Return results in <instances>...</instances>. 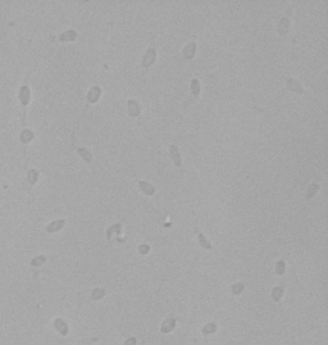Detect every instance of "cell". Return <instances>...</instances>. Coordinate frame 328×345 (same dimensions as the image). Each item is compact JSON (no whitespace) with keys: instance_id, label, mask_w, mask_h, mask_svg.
Segmentation results:
<instances>
[{"instance_id":"9","label":"cell","mask_w":328,"mask_h":345,"mask_svg":"<svg viewBox=\"0 0 328 345\" xmlns=\"http://www.w3.org/2000/svg\"><path fill=\"white\" fill-rule=\"evenodd\" d=\"M33 139H35V132L31 131L30 128H24V130H22L21 134H19V141H21L22 145L30 144Z\"/></svg>"},{"instance_id":"1","label":"cell","mask_w":328,"mask_h":345,"mask_svg":"<svg viewBox=\"0 0 328 345\" xmlns=\"http://www.w3.org/2000/svg\"><path fill=\"white\" fill-rule=\"evenodd\" d=\"M18 100H19V107H21V125L22 130L27 128L26 126V121H27V109L31 103V87H30V73L27 72L24 76L23 83L18 90Z\"/></svg>"},{"instance_id":"3","label":"cell","mask_w":328,"mask_h":345,"mask_svg":"<svg viewBox=\"0 0 328 345\" xmlns=\"http://www.w3.org/2000/svg\"><path fill=\"white\" fill-rule=\"evenodd\" d=\"M155 60H157V49L149 48L142 57L141 66H142V68H150L155 63Z\"/></svg>"},{"instance_id":"17","label":"cell","mask_w":328,"mask_h":345,"mask_svg":"<svg viewBox=\"0 0 328 345\" xmlns=\"http://www.w3.org/2000/svg\"><path fill=\"white\" fill-rule=\"evenodd\" d=\"M74 149L86 163H92V153L87 148H74Z\"/></svg>"},{"instance_id":"27","label":"cell","mask_w":328,"mask_h":345,"mask_svg":"<svg viewBox=\"0 0 328 345\" xmlns=\"http://www.w3.org/2000/svg\"><path fill=\"white\" fill-rule=\"evenodd\" d=\"M149 250H150V246H149L148 244H141V245L139 246V252H140V254H142V255L148 254Z\"/></svg>"},{"instance_id":"24","label":"cell","mask_w":328,"mask_h":345,"mask_svg":"<svg viewBox=\"0 0 328 345\" xmlns=\"http://www.w3.org/2000/svg\"><path fill=\"white\" fill-rule=\"evenodd\" d=\"M244 289H245V285L242 282H236V283H233V285L231 286V292L233 295H240L241 292L244 291Z\"/></svg>"},{"instance_id":"4","label":"cell","mask_w":328,"mask_h":345,"mask_svg":"<svg viewBox=\"0 0 328 345\" xmlns=\"http://www.w3.org/2000/svg\"><path fill=\"white\" fill-rule=\"evenodd\" d=\"M127 108H128V114L133 118H137L141 114V105L135 99H129L127 101Z\"/></svg>"},{"instance_id":"5","label":"cell","mask_w":328,"mask_h":345,"mask_svg":"<svg viewBox=\"0 0 328 345\" xmlns=\"http://www.w3.org/2000/svg\"><path fill=\"white\" fill-rule=\"evenodd\" d=\"M286 83H287V89H288L290 91H292V92L299 94V95H301V94L305 92V90H304V87H303V85H301L297 80L292 79V77H288L287 81H286Z\"/></svg>"},{"instance_id":"2","label":"cell","mask_w":328,"mask_h":345,"mask_svg":"<svg viewBox=\"0 0 328 345\" xmlns=\"http://www.w3.org/2000/svg\"><path fill=\"white\" fill-rule=\"evenodd\" d=\"M101 94H103V90H101L100 86H98V85L92 86V87L89 90V92H87V104H86V107H85V109H83V112H82L81 118L85 116V112L89 109V107H90L91 104H95V103L99 101V99H100V96H101Z\"/></svg>"},{"instance_id":"22","label":"cell","mask_w":328,"mask_h":345,"mask_svg":"<svg viewBox=\"0 0 328 345\" xmlns=\"http://www.w3.org/2000/svg\"><path fill=\"white\" fill-rule=\"evenodd\" d=\"M282 295H283V289L281 286H275V288L272 289V298L275 303H278V301L281 300Z\"/></svg>"},{"instance_id":"26","label":"cell","mask_w":328,"mask_h":345,"mask_svg":"<svg viewBox=\"0 0 328 345\" xmlns=\"http://www.w3.org/2000/svg\"><path fill=\"white\" fill-rule=\"evenodd\" d=\"M284 272H286V263H284V261L281 259L275 264V273L278 276H282V275H284Z\"/></svg>"},{"instance_id":"25","label":"cell","mask_w":328,"mask_h":345,"mask_svg":"<svg viewBox=\"0 0 328 345\" xmlns=\"http://www.w3.org/2000/svg\"><path fill=\"white\" fill-rule=\"evenodd\" d=\"M105 295V290L104 289H101V288H96V289H94L92 290V292H91V298H92V300H100V299H103V296Z\"/></svg>"},{"instance_id":"18","label":"cell","mask_w":328,"mask_h":345,"mask_svg":"<svg viewBox=\"0 0 328 345\" xmlns=\"http://www.w3.org/2000/svg\"><path fill=\"white\" fill-rule=\"evenodd\" d=\"M196 232H197V240H199V243H200L201 248H204V249H206V250H212V249H213V245H212L210 241L206 239V236L203 234V232H200L199 230H196Z\"/></svg>"},{"instance_id":"6","label":"cell","mask_w":328,"mask_h":345,"mask_svg":"<svg viewBox=\"0 0 328 345\" xmlns=\"http://www.w3.org/2000/svg\"><path fill=\"white\" fill-rule=\"evenodd\" d=\"M65 226V219H55L51 221L49 225L46 226V232L48 234H55V232L60 231Z\"/></svg>"},{"instance_id":"13","label":"cell","mask_w":328,"mask_h":345,"mask_svg":"<svg viewBox=\"0 0 328 345\" xmlns=\"http://www.w3.org/2000/svg\"><path fill=\"white\" fill-rule=\"evenodd\" d=\"M139 186H140V189H141V191H142L144 194H146V195L153 196V195L155 194V187H154L150 182H148V181H144V180L139 181Z\"/></svg>"},{"instance_id":"10","label":"cell","mask_w":328,"mask_h":345,"mask_svg":"<svg viewBox=\"0 0 328 345\" xmlns=\"http://www.w3.org/2000/svg\"><path fill=\"white\" fill-rule=\"evenodd\" d=\"M176 323H177V321L175 320V318H167V320H164V322L160 326V332L162 334H169V332H172L175 330Z\"/></svg>"},{"instance_id":"20","label":"cell","mask_w":328,"mask_h":345,"mask_svg":"<svg viewBox=\"0 0 328 345\" xmlns=\"http://www.w3.org/2000/svg\"><path fill=\"white\" fill-rule=\"evenodd\" d=\"M200 91H201V87H200V82L197 79H192L191 80V94L194 98H199L200 95Z\"/></svg>"},{"instance_id":"19","label":"cell","mask_w":328,"mask_h":345,"mask_svg":"<svg viewBox=\"0 0 328 345\" xmlns=\"http://www.w3.org/2000/svg\"><path fill=\"white\" fill-rule=\"evenodd\" d=\"M318 191H319V185H318L317 182L312 184V185H310V186L308 187V191H306V195H305L306 200H312L313 198L318 194Z\"/></svg>"},{"instance_id":"15","label":"cell","mask_w":328,"mask_h":345,"mask_svg":"<svg viewBox=\"0 0 328 345\" xmlns=\"http://www.w3.org/2000/svg\"><path fill=\"white\" fill-rule=\"evenodd\" d=\"M182 54L186 59H192L196 54V44L195 42H190L182 49Z\"/></svg>"},{"instance_id":"14","label":"cell","mask_w":328,"mask_h":345,"mask_svg":"<svg viewBox=\"0 0 328 345\" xmlns=\"http://www.w3.org/2000/svg\"><path fill=\"white\" fill-rule=\"evenodd\" d=\"M120 232H122V225H120V223H114V225H111L107 230V235H105L107 240L110 241L111 239H113V235H119Z\"/></svg>"},{"instance_id":"8","label":"cell","mask_w":328,"mask_h":345,"mask_svg":"<svg viewBox=\"0 0 328 345\" xmlns=\"http://www.w3.org/2000/svg\"><path fill=\"white\" fill-rule=\"evenodd\" d=\"M169 154H170V158H172V160H173L176 167L182 166V158H181V154H179L177 145H175V144L169 145Z\"/></svg>"},{"instance_id":"28","label":"cell","mask_w":328,"mask_h":345,"mask_svg":"<svg viewBox=\"0 0 328 345\" xmlns=\"http://www.w3.org/2000/svg\"><path fill=\"white\" fill-rule=\"evenodd\" d=\"M136 344H137V339L136 338H129V339H127L124 341L123 345H136Z\"/></svg>"},{"instance_id":"29","label":"cell","mask_w":328,"mask_h":345,"mask_svg":"<svg viewBox=\"0 0 328 345\" xmlns=\"http://www.w3.org/2000/svg\"><path fill=\"white\" fill-rule=\"evenodd\" d=\"M0 204H2V200H0Z\"/></svg>"},{"instance_id":"7","label":"cell","mask_w":328,"mask_h":345,"mask_svg":"<svg viewBox=\"0 0 328 345\" xmlns=\"http://www.w3.org/2000/svg\"><path fill=\"white\" fill-rule=\"evenodd\" d=\"M290 28V19L287 17H282L277 23V32L280 36H286Z\"/></svg>"},{"instance_id":"21","label":"cell","mask_w":328,"mask_h":345,"mask_svg":"<svg viewBox=\"0 0 328 345\" xmlns=\"http://www.w3.org/2000/svg\"><path fill=\"white\" fill-rule=\"evenodd\" d=\"M46 259H48V258L45 255H37V257H35V258H32V259H31V266L32 267H41L42 264L46 263Z\"/></svg>"},{"instance_id":"23","label":"cell","mask_w":328,"mask_h":345,"mask_svg":"<svg viewBox=\"0 0 328 345\" xmlns=\"http://www.w3.org/2000/svg\"><path fill=\"white\" fill-rule=\"evenodd\" d=\"M203 334L204 335H210V334H214L215 331H217V325H215L214 322H209L206 323L204 327H203Z\"/></svg>"},{"instance_id":"11","label":"cell","mask_w":328,"mask_h":345,"mask_svg":"<svg viewBox=\"0 0 328 345\" xmlns=\"http://www.w3.org/2000/svg\"><path fill=\"white\" fill-rule=\"evenodd\" d=\"M76 39H77V32L74 30H67V31L60 33L59 37H58V40L60 42H72Z\"/></svg>"},{"instance_id":"16","label":"cell","mask_w":328,"mask_h":345,"mask_svg":"<svg viewBox=\"0 0 328 345\" xmlns=\"http://www.w3.org/2000/svg\"><path fill=\"white\" fill-rule=\"evenodd\" d=\"M54 327H55V330L62 336H67L68 335V326H67V323L62 320V318H57V320L54 321Z\"/></svg>"},{"instance_id":"12","label":"cell","mask_w":328,"mask_h":345,"mask_svg":"<svg viewBox=\"0 0 328 345\" xmlns=\"http://www.w3.org/2000/svg\"><path fill=\"white\" fill-rule=\"evenodd\" d=\"M39 175H40V172H39L37 169H35V168L27 169V173H26V180H27V182H28V185H30L31 187L35 186V185L37 184Z\"/></svg>"}]
</instances>
